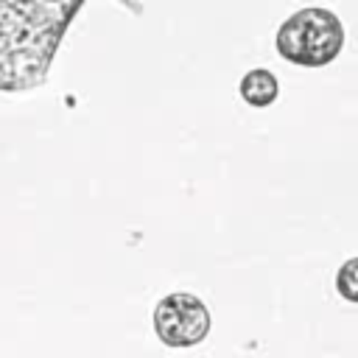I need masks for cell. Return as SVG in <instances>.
<instances>
[{"label":"cell","mask_w":358,"mask_h":358,"mask_svg":"<svg viewBox=\"0 0 358 358\" xmlns=\"http://www.w3.org/2000/svg\"><path fill=\"white\" fill-rule=\"evenodd\" d=\"M84 0H0V90H36Z\"/></svg>","instance_id":"cell-1"},{"label":"cell","mask_w":358,"mask_h":358,"mask_svg":"<svg viewBox=\"0 0 358 358\" xmlns=\"http://www.w3.org/2000/svg\"><path fill=\"white\" fill-rule=\"evenodd\" d=\"M154 330L168 347H193L210 333V310L196 294L173 291L157 302Z\"/></svg>","instance_id":"cell-3"},{"label":"cell","mask_w":358,"mask_h":358,"mask_svg":"<svg viewBox=\"0 0 358 358\" xmlns=\"http://www.w3.org/2000/svg\"><path fill=\"white\" fill-rule=\"evenodd\" d=\"M344 22L330 8H299L277 31V53L296 67H324L344 48Z\"/></svg>","instance_id":"cell-2"},{"label":"cell","mask_w":358,"mask_h":358,"mask_svg":"<svg viewBox=\"0 0 358 358\" xmlns=\"http://www.w3.org/2000/svg\"><path fill=\"white\" fill-rule=\"evenodd\" d=\"M277 95H280V81L266 67H255L241 78V98L249 106H257V109L271 106L277 101Z\"/></svg>","instance_id":"cell-4"},{"label":"cell","mask_w":358,"mask_h":358,"mask_svg":"<svg viewBox=\"0 0 358 358\" xmlns=\"http://www.w3.org/2000/svg\"><path fill=\"white\" fill-rule=\"evenodd\" d=\"M336 291L347 299L358 305V257H350L338 266L336 271Z\"/></svg>","instance_id":"cell-5"}]
</instances>
